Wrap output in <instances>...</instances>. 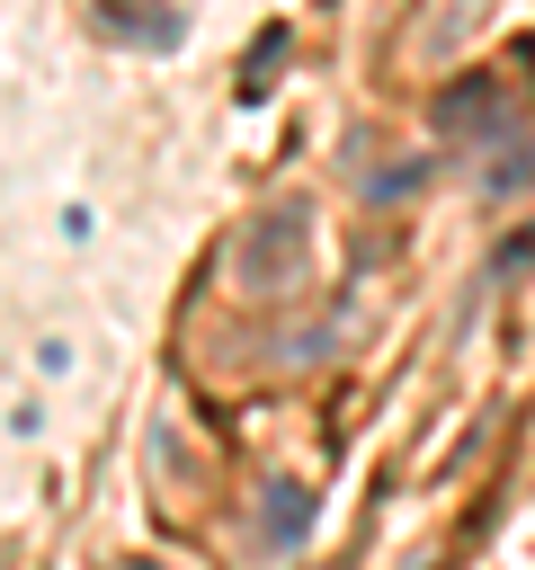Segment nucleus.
<instances>
[{"mask_svg": "<svg viewBox=\"0 0 535 570\" xmlns=\"http://www.w3.org/2000/svg\"><path fill=\"white\" fill-rule=\"evenodd\" d=\"M303 240H312V205H268L232 249V285L241 294H285L303 276Z\"/></svg>", "mask_w": 535, "mask_h": 570, "instance_id": "obj_1", "label": "nucleus"}, {"mask_svg": "<svg viewBox=\"0 0 535 570\" xmlns=\"http://www.w3.org/2000/svg\"><path fill=\"white\" fill-rule=\"evenodd\" d=\"M517 116V80H499V71H473V80H446L437 98H428V125L446 134V142H499V125Z\"/></svg>", "mask_w": 535, "mask_h": 570, "instance_id": "obj_2", "label": "nucleus"}, {"mask_svg": "<svg viewBox=\"0 0 535 570\" xmlns=\"http://www.w3.org/2000/svg\"><path fill=\"white\" fill-rule=\"evenodd\" d=\"M259 525H268V543H303V534H312V490H303V481H268Z\"/></svg>", "mask_w": 535, "mask_h": 570, "instance_id": "obj_3", "label": "nucleus"}, {"mask_svg": "<svg viewBox=\"0 0 535 570\" xmlns=\"http://www.w3.org/2000/svg\"><path fill=\"white\" fill-rule=\"evenodd\" d=\"M481 187H490V196H526V187H535V134H526L508 160H490V178H481Z\"/></svg>", "mask_w": 535, "mask_h": 570, "instance_id": "obj_4", "label": "nucleus"}, {"mask_svg": "<svg viewBox=\"0 0 535 570\" xmlns=\"http://www.w3.org/2000/svg\"><path fill=\"white\" fill-rule=\"evenodd\" d=\"M285 45H294L285 27H259V45H250V62H241V89H250V98L268 89V71H276V53H285Z\"/></svg>", "mask_w": 535, "mask_h": 570, "instance_id": "obj_5", "label": "nucleus"}, {"mask_svg": "<svg viewBox=\"0 0 535 570\" xmlns=\"http://www.w3.org/2000/svg\"><path fill=\"white\" fill-rule=\"evenodd\" d=\"M428 169H437L428 151H419V160H401V169H374V178H366V196H374V205H392V196H410V187H428Z\"/></svg>", "mask_w": 535, "mask_h": 570, "instance_id": "obj_6", "label": "nucleus"}, {"mask_svg": "<svg viewBox=\"0 0 535 570\" xmlns=\"http://www.w3.org/2000/svg\"><path fill=\"white\" fill-rule=\"evenodd\" d=\"M517 267H535V223H517V232L490 249V276H517Z\"/></svg>", "mask_w": 535, "mask_h": 570, "instance_id": "obj_7", "label": "nucleus"}, {"mask_svg": "<svg viewBox=\"0 0 535 570\" xmlns=\"http://www.w3.org/2000/svg\"><path fill=\"white\" fill-rule=\"evenodd\" d=\"M36 374H71V338H45L36 347Z\"/></svg>", "mask_w": 535, "mask_h": 570, "instance_id": "obj_8", "label": "nucleus"}]
</instances>
